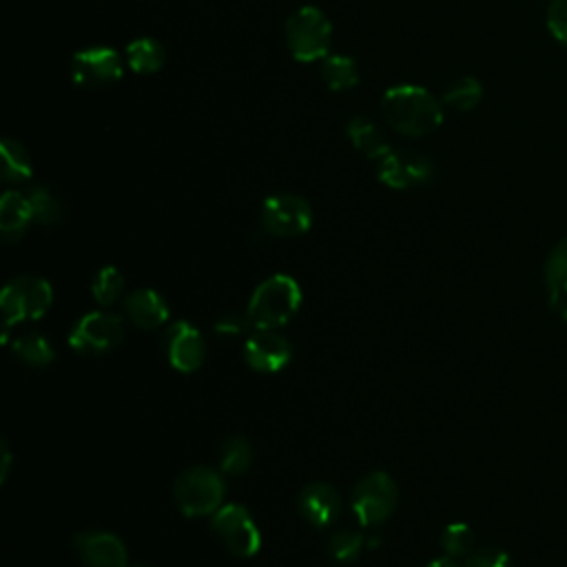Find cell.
Instances as JSON below:
<instances>
[{"label": "cell", "mask_w": 567, "mask_h": 567, "mask_svg": "<svg viewBox=\"0 0 567 567\" xmlns=\"http://www.w3.org/2000/svg\"><path fill=\"white\" fill-rule=\"evenodd\" d=\"M381 111L385 122L401 135L423 137L443 122L441 102L423 86L399 84L383 93Z\"/></svg>", "instance_id": "obj_1"}, {"label": "cell", "mask_w": 567, "mask_h": 567, "mask_svg": "<svg viewBox=\"0 0 567 567\" xmlns=\"http://www.w3.org/2000/svg\"><path fill=\"white\" fill-rule=\"evenodd\" d=\"M301 306V288L290 275L261 281L248 301V321L255 330H275L288 323Z\"/></svg>", "instance_id": "obj_2"}, {"label": "cell", "mask_w": 567, "mask_h": 567, "mask_svg": "<svg viewBox=\"0 0 567 567\" xmlns=\"http://www.w3.org/2000/svg\"><path fill=\"white\" fill-rule=\"evenodd\" d=\"M286 44L295 60L317 62L330 55L332 47V24L328 16L317 7L297 9L284 27Z\"/></svg>", "instance_id": "obj_3"}, {"label": "cell", "mask_w": 567, "mask_h": 567, "mask_svg": "<svg viewBox=\"0 0 567 567\" xmlns=\"http://www.w3.org/2000/svg\"><path fill=\"white\" fill-rule=\"evenodd\" d=\"M175 503L186 516H206L215 514L221 507L226 485L224 478L210 467H188L184 470L173 485Z\"/></svg>", "instance_id": "obj_4"}, {"label": "cell", "mask_w": 567, "mask_h": 567, "mask_svg": "<svg viewBox=\"0 0 567 567\" xmlns=\"http://www.w3.org/2000/svg\"><path fill=\"white\" fill-rule=\"evenodd\" d=\"M51 301H53V290L44 279L33 275H20L11 279L0 295L4 328L20 321L44 317Z\"/></svg>", "instance_id": "obj_5"}, {"label": "cell", "mask_w": 567, "mask_h": 567, "mask_svg": "<svg viewBox=\"0 0 567 567\" xmlns=\"http://www.w3.org/2000/svg\"><path fill=\"white\" fill-rule=\"evenodd\" d=\"M210 529L219 536L224 547L241 558H250L261 547V534L252 520V516L241 505H221L213 514Z\"/></svg>", "instance_id": "obj_6"}, {"label": "cell", "mask_w": 567, "mask_h": 567, "mask_svg": "<svg viewBox=\"0 0 567 567\" xmlns=\"http://www.w3.org/2000/svg\"><path fill=\"white\" fill-rule=\"evenodd\" d=\"M124 339L122 317L113 312L84 315L69 334V346L80 354H104L117 348Z\"/></svg>", "instance_id": "obj_7"}, {"label": "cell", "mask_w": 567, "mask_h": 567, "mask_svg": "<svg viewBox=\"0 0 567 567\" xmlns=\"http://www.w3.org/2000/svg\"><path fill=\"white\" fill-rule=\"evenodd\" d=\"M350 505L361 525H379L394 512L396 485L385 472H372L357 483Z\"/></svg>", "instance_id": "obj_8"}, {"label": "cell", "mask_w": 567, "mask_h": 567, "mask_svg": "<svg viewBox=\"0 0 567 567\" xmlns=\"http://www.w3.org/2000/svg\"><path fill=\"white\" fill-rule=\"evenodd\" d=\"M312 224L310 204L295 193L270 195L261 206V226L275 237L303 235Z\"/></svg>", "instance_id": "obj_9"}, {"label": "cell", "mask_w": 567, "mask_h": 567, "mask_svg": "<svg viewBox=\"0 0 567 567\" xmlns=\"http://www.w3.org/2000/svg\"><path fill=\"white\" fill-rule=\"evenodd\" d=\"M124 73L122 58L111 47H89L73 55L71 75L75 84L97 89L117 82Z\"/></svg>", "instance_id": "obj_10"}, {"label": "cell", "mask_w": 567, "mask_h": 567, "mask_svg": "<svg viewBox=\"0 0 567 567\" xmlns=\"http://www.w3.org/2000/svg\"><path fill=\"white\" fill-rule=\"evenodd\" d=\"M434 175L432 162L414 151H388L377 166V177L381 184L403 190L430 182Z\"/></svg>", "instance_id": "obj_11"}, {"label": "cell", "mask_w": 567, "mask_h": 567, "mask_svg": "<svg viewBox=\"0 0 567 567\" xmlns=\"http://www.w3.org/2000/svg\"><path fill=\"white\" fill-rule=\"evenodd\" d=\"M168 361L179 372H195L206 357V343L202 332L188 321H177L164 337Z\"/></svg>", "instance_id": "obj_12"}, {"label": "cell", "mask_w": 567, "mask_h": 567, "mask_svg": "<svg viewBox=\"0 0 567 567\" xmlns=\"http://www.w3.org/2000/svg\"><path fill=\"white\" fill-rule=\"evenodd\" d=\"M246 363L257 372H279L292 357V346L275 330H257L244 346Z\"/></svg>", "instance_id": "obj_13"}, {"label": "cell", "mask_w": 567, "mask_h": 567, "mask_svg": "<svg viewBox=\"0 0 567 567\" xmlns=\"http://www.w3.org/2000/svg\"><path fill=\"white\" fill-rule=\"evenodd\" d=\"M73 549L84 567H126V547L115 534L82 532L73 538Z\"/></svg>", "instance_id": "obj_14"}, {"label": "cell", "mask_w": 567, "mask_h": 567, "mask_svg": "<svg viewBox=\"0 0 567 567\" xmlns=\"http://www.w3.org/2000/svg\"><path fill=\"white\" fill-rule=\"evenodd\" d=\"M339 509L341 496L330 483H310L299 494V512L315 527L330 525L337 518Z\"/></svg>", "instance_id": "obj_15"}, {"label": "cell", "mask_w": 567, "mask_h": 567, "mask_svg": "<svg viewBox=\"0 0 567 567\" xmlns=\"http://www.w3.org/2000/svg\"><path fill=\"white\" fill-rule=\"evenodd\" d=\"M124 308H126V317L131 319L133 326L144 328V330H153L166 323L168 319V303L164 301V297L155 290H135L124 299Z\"/></svg>", "instance_id": "obj_16"}, {"label": "cell", "mask_w": 567, "mask_h": 567, "mask_svg": "<svg viewBox=\"0 0 567 567\" xmlns=\"http://www.w3.org/2000/svg\"><path fill=\"white\" fill-rule=\"evenodd\" d=\"M33 221V210L27 193L7 190L0 199V233L7 241H16L24 235L27 226Z\"/></svg>", "instance_id": "obj_17"}, {"label": "cell", "mask_w": 567, "mask_h": 567, "mask_svg": "<svg viewBox=\"0 0 567 567\" xmlns=\"http://www.w3.org/2000/svg\"><path fill=\"white\" fill-rule=\"evenodd\" d=\"M348 140L352 142V146L368 159H381L390 146L385 142L383 131L368 117L357 115L348 122Z\"/></svg>", "instance_id": "obj_18"}, {"label": "cell", "mask_w": 567, "mask_h": 567, "mask_svg": "<svg viewBox=\"0 0 567 567\" xmlns=\"http://www.w3.org/2000/svg\"><path fill=\"white\" fill-rule=\"evenodd\" d=\"M545 284L549 303L563 308L567 303V237L551 248L545 261Z\"/></svg>", "instance_id": "obj_19"}, {"label": "cell", "mask_w": 567, "mask_h": 567, "mask_svg": "<svg viewBox=\"0 0 567 567\" xmlns=\"http://www.w3.org/2000/svg\"><path fill=\"white\" fill-rule=\"evenodd\" d=\"M164 47L153 38H135L126 47V64L135 73H155L164 66Z\"/></svg>", "instance_id": "obj_20"}, {"label": "cell", "mask_w": 567, "mask_h": 567, "mask_svg": "<svg viewBox=\"0 0 567 567\" xmlns=\"http://www.w3.org/2000/svg\"><path fill=\"white\" fill-rule=\"evenodd\" d=\"M0 171L4 182H27L33 175L31 157L27 148L11 137H4L0 144Z\"/></svg>", "instance_id": "obj_21"}, {"label": "cell", "mask_w": 567, "mask_h": 567, "mask_svg": "<svg viewBox=\"0 0 567 567\" xmlns=\"http://www.w3.org/2000/svg\"><path fill=\"white\" fill-rule=\"evenodd\" d=\"M11 350L20 361H24L27 365H35V368H42V365L51 363L53 357H55L49 339L40 332L18 334L11 343Z\"/></svg>", "instance_id": "obj_22"}, {"label": "cell", "mask_w": 567, "mask_h": 567, "mask_svg": "<svg viewBox=\"0 0 567 567\" xmlns=\"http://www.w3.org/2000/svg\"><path fill=\"white\" fill-rule=\"evenodd\" d=\"M321 80L332 91L352 89L359 82V71L352 58L348 55H328L321 62Z\"/></svg>", "instance_id": "obj_23"}, {"label": "cell", "mask_w": 567, "mask_h": 567, "mask_svg": "<svg viewBox=\"0 0 567 567\" xmlns=\"http://www.w3.org/2000/svg\"><path fill=\"white\" fill-rule=\"evenodd\" d=\"M252 463V447L244 436H228L219 447V467L226 474H241Z\"/></svg>", "instance_id": "obj_24"}, {"label": "cell", "mask_w": 567, "mask_h": 567, "mask_svg": "<svg viewBox=\"0 0 567 567\" xmlns=\"http://www.w3.org/2000/svg\"><path fill=\"white\" fill-rule=\"evenodd\" d=\"M481 97H483V86H481V82H478L476 78L465 75V78L454 80V82L447 86V91H445V95H443V102H445L447 106L456 109V111H472V109L481 102Z\"/></svg>", "instance_id": "obj_25"}, {"label": "cell", "mask_w": 567, "mask_h": 567, "mask_svg": "<svg viewBox=\"0 0 567 567\" xmlns=\"http://www.w3.org/2000/svg\"><path fill=\"white\" fill-rule=\"evenodd\" d=\"M93 297L100 306H113L124 290V275L115 266H104L91 281Z\"/></svg>", "instance_id": "obj_26"}, {"label": "cell", "mask_w": 567, "mask_h": 567, "mask_svg": "<svg viewBox=\"0 0 567 567\" xmlns=\"http://www.w3.org/2000/svg\"><path fill=\"white\" fill-rule=\"evenodd\" d=\"M33 219L38 224H58L62 219V204L60 199L44 186H31L27 190Z\"/></svg>", "instance_id": "obj_27"}, {"label": "cell", "mask_w": 567, "mask_h": 567, "mask_svg": "<svg viewBox=\"0 0 567 567\" xmlns=\"http://www.w3.org/2000/svg\"><path fill=\"white\" fill-rule=\"evenodd\" d=\"M441 547L450 558H467L474 551V532L465 523H452L441 534Z\"/></svg>", "instance_id": "obj_28"}, {"label": "cell", "mask_w": 567, "mask_h": 567, "mask_svg": "<svg viewBox=\"0 0 567 567\" xmlns=\"http://www.w3.org/2000/svg\"><path fill=\"white\" fill-rule=\"evenodd\" d=\"M361 549H363V536L352 529H341L332 534L328 540V554L339 563H350L359 558Z\"/></svg>", "instance_id": "obj_29"}, {"label": "cell", "mask_w": 567, "mask_h": 567, "mask_svg": "<svg viewBox=\"0 0 567 567\" xmlns=\"http://www.w3.org/2000/svg\"><path fill=\"white\" fill-rule=\"evenodd\" d=\"M465 567H514L512 558L501 547H478L465 558Z\"/></svg>", "instance_id": "obj_30"}, {"label": "cell", "mask_w": 567, "mask_h": 567, "mask_svg": "<svg viewBox=\"0 0 567 567\" xmlns=\"http://www.w3.org/2000/svg\"><path fill=\"white\" fill-rule=\"evenodd\" d=\"M547 29L549 33L567 47V0H551L547 7Z\"/></svg>", "instance_id": "obj_31"}, {"label": "cell", "mask_w": 567, "mask_h": 567, "mask_svg": "<svg viewBox=\"0 0 567 567\" xmlns=\"http://www.w3.org/2000/svg\"><path fill=\"white\" fill-rule=\"evenodd\" d=\"M248 326H250L248 315L239 317L235 312H228V315H224V317H219L215 321V332H219V334H237V332H241Z\"/></svg>", "instance_id": "obj_32"}, {"label": "cell", "mask_w": 567, "mask_h": 567, "mask_svg": "<svg viewBox=\"0 0 567 567\" xmlns=\"http://www.w3.org/2000/svg\"><path fill=\"white\" fill-rule=\"evenodd\" d=\"M9 463H11V452H9L7 443L2 441V474H0V478H2V481L7 478V472H9Z\"/></svg>", "instance_id": "obj_33"}, {"label": "cell", "mask_w": 567, "mask_h": 567, "mask_svg": "<svg viewBox=\"0 0 567 567\" xmlns=\"http://www.w3.org/2000/svg\"><path fill=\"white\" fill-rule=\"evenodd\" d=\"M427 567H458V565L447 556V558H436V560H432Z\"/></svg>", "instance_id": "obj_34"}, {"label": "cell", "mask_w": 567, "mask_h": 567, "mask_svg": "<svg viewBox=\"0 0 567 567\" xmlns=\"http://www.w3.org/2000/svg\"><path fill=\"white\" fill-rule=\"evenodd\" d=\"M563 319H565V321H567V303H565V306H563Z\"/></svg>", "instance_id": "obj_35"}, {"label": "cell", "mask_w": 567, "mask_h": 567, "mask_svg": "<svg viewBox=\"0 0 567 567\" xmlns=\"http://www.w3.org/2000/svg\"><path fill=\"white\" fill-rule=\"evenodd\" d=\"M131 567H148V565H131Z\"/></svg>", "instance_id": "obj_36"}]
</instances>
